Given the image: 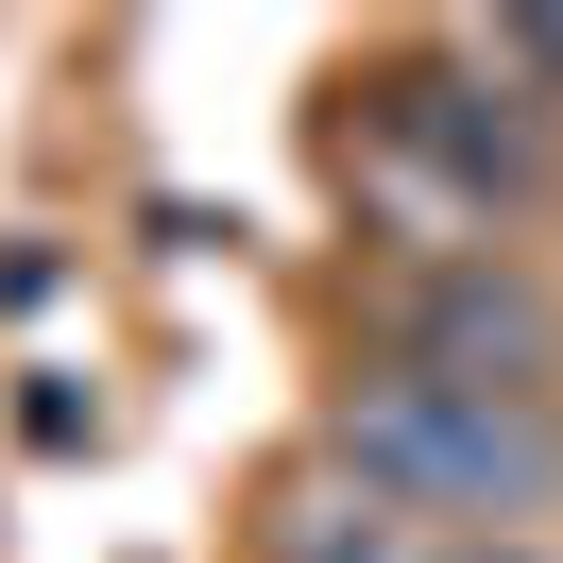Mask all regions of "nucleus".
<instances>
[{"label":"nucleus","instance_id":"7ed1b4c3","mask_svg":"<svg viewBox=\"0 0 563 563\" xmlns=\"http://www.w3.org/2000/svg\"><path fill=\"white\" fill-rule=\"evenodd\" d=\"M393 358L410 376H444V393H547V358H563V324H547V290L512 274V256H427L410 274V308H393Z\"/></svg>","mask_w":563,"mask_h":563},{"label":"nucleus","instance_id":"f03ea898","mask_svg":"<svg viewBox=\"0 0 563 563\" xmlns=\"http://www.w3.org/2000/svg\"><path fill=\"white\" fill-rule=\"evenodd\" d=\"M376 188H393L410 222H495V206L529 188V103H512V69H495V86H444V69L393 86V103H376Z\"/></svg>","mask_w":563,"mask_h":563},{"label":"nucleus","instance_id":"20e7f679","mask_svg":"<svg viewBox=\"0 0 563 563\" xmlns=\"http://www.w3.org/2000/svg\"><path fill=\"white\" fill-rule=\"evenodd\" d=\"M274 563H410V512H393L376 478H324L274 512Z\"/></svg>","mask_w":563,"mask_h":563},{"label":"nucleus","instance_id":"39448f33","mask_svg":"<svg viewBox=\"0 0 563 563\" xmlns=\"http://www.w3.org/2000/svg\"><path fill=\"white\" fill-rule=\"evenodd\" d=\"M461 563H547V547H512V529H495V547H461Z\"/></svg>","mask_w":563,"mask_h":563},{"label":"nucleus","instance_id":"f257e3e1","mask_svg":"<svg viewBox=\"0 0 563 563\" xmlns=\"http://www.w3.org/2000/svg\"><path fill=\"white\" fill-rule=\"evenodd\" d=\"M342 478H376L393 512H461L495 547L512 512H547L563 427L512 410V393H444V376H410V358H376V376L342 393Z\"/></svg>","mask_w":563,"mask_h":563}]
</instances>
